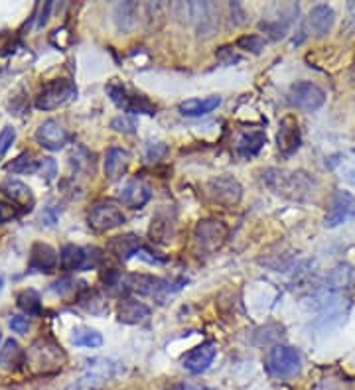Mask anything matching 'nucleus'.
Wrapping results in <instances>:
<instances>
[{
    "label": "nucleus",
    "instance_id": "1",
    "mask_svg": "<svg viewBox=\"0 0 355 390\" xmlns=\"http://www.w3.org/2000/svg\"><path fill=\"white\" fill-rule=\"evenodd\" d=\"M107 93L111 97V101L115 102L117 107H120L122 111L127 113H133V115H156V107L148 101L147 97L142 95H134L129 91V87L122 85L118 79H113L109 85H107Z\"/></svg>",
    "mask_w": 355,
    "mask_h": 390
},
{
    "label": "nucleus",
    "instance_id": "2",
    "mask_svg": "<svg viewBox=\"0 0 355 390\" xmlns=\"http://www.w3.org/2000/svg\"><path fill=\"white\" fill-rule=\"evenodd\" d=\"M300 353L288 345H275L266 353V371L272 376L288 378L300 371Z\"/></svg>",
    "mask_w": 355,
    "mask_h": 390
},
{
    "label": "nucleus",
    "instance_id": "3",
    "mask_svg": "<svg viewBox=\"0 0 355 390\" xmlns=\"http://www.w3.org/2000/svg\"><path fill=\"white\" fill-rule=\"evenodd\" d=\"M229 237V227L219 219H202L193 229V241L206 252L219 250Z\"/></svg>",
    "mask_w": 355,
    "mask_h": 390
},
{
    "label": "nucleus",
    "instance_id": "4",
    "mask_svg": "<svg viewBox=\"0 0 355 390\" xmlns=\"http://www.w3.org/2000/svg\"><path fill=\"white\" fill-rule=\"evenodd\" d=\"M75 95H77V87L72 81L54 79L40 89V93L36 97V107L40 111H54L61 105H65L69 99H74Z\"/></svg>",
    "mask_w": 355,
    "mask_h": 390
},
{
    "label": "nucleus",
    "instance_id": "5",
    "mask_svg": "<svg viewBox=\"0 0 355 390\" xmlns=\"http://www.w3.org/2000/svg\"><path fill=\"white\" fill-rule=\"evenodd\" d=\"M61 268L65 272H81L91 270L101 264V250L99 248H83V246L67 245L63 246L61 254Z\"/></svg>",
    "mask_w": 355,
    "mask_h": 390
},
{
    "label": "nucleus",
    "instance_id": "6",
    "mask_svg": "<svg viewBox=\"0 0 355 390\" xmlns=\"http://www.w3.org/2000/svg\"><path fill=\"white\" fill-rule=\"evenodd\" d=\"M288 101L296 109H300L304 113H312L324 105L325 93L322 87H318L312 81H298L288 91Z\"/></svg>",
    "mask_w": 355,
    "mask_h": 390
},
{
    "label": "nucleus",
    "instance_id": "7",
    "mask_svg": "<svg viewBox=\"0 0 355 390\" xmlns=\"http://www.w3.org/2000/svg\"><path fill=\"white\" fill-rule=\"evenodd\" d=\"M32 367H40V371H56L61 367V362L65 361V355L61 351V347L56 345L54 341L40 339L34 345L30 347V353L26 355Z\"/></svg>",
    "mask_w": 355,
    "mask_h": 390
},
{
    "label": "nucleus",
    "instance_id": "8",
    "mask_svg": "<svg viewBox=\"0 0 355 390\" xmlns=\"http://www.w3.org/2000/svg\"><path fill=\"white\" fill-rule=\"evenodd\" d=\"M355 219V197L349 191H334L327 203L324 225L327 229L340 227L341 223Z\"/></svg>",
    "mask_w": 355,
    "mask_h": 390
},
{
    "label": "nucleus",
    "instance_id": "9",
    "mask_svg": "<svg viewBox=\"0 0 355 390\" xmlns=\"http://www.w3.org/2000/svg\"><path fill=\"white\" fill-rule=\"evenodd\" d=\"M87 223L95 231L105 232L120 227L125 223V215H122L120 207L113 202H99L89 209Z\"/></svg>",
    "mask_w": 355,
    "mask_h": 390
},
{
    "label": "nucleus",
    "instance_id": "10",
    "mask_svg": "<svg viewBox=\"0 0 355 390\" xmlns=\"http://www.w3.org/2000/svg\"><path fill=\"white\" fill-rule=\"evenodd\" d=\"M207 195L219 205L233 207L243 197V188L233 175H217L207 182Z\"/></svg>",
    "mask_w": 355,
    "mask_h": 390
},
{
    "label": "nucleus",
    "instance_id": "11",
    "mask_svg": "<svg viewBox=\"0 0 355 390\" xmlns=\"http://www.w3.org/2000/svg\"><path fill=\"white\" fill-rule=\"evenodd\" d=\"M215 355H217L215 343L206 341V343H202V345L193 347L192 351H188V353L182 357V367H184L186 371H190L192 375H202V373H206L207 369L211 367Z\"/></svg>",
    "mask_w": 355,
    "mask_h": 390
},
{
    "label": "nucleus",
    "instance_id": "12",
    "mask_svg": "<svg viewBox=\"0 0 355 390\" xmlns=\"http://www.w3.org/2000/svg\"><path fill=\"white\" fill-rule=\"evenodd\" d=\"M277 144H279V152L282 156H292L296 150L302 144V134H300V127L296 116L286 115L279 124V132H277Z\"/></svg>",
    "mask_w": 355,
    "mask_h": 390
},
{
    "label": "nucleus",
    "instance_id": "13",
    "mask_svg": "<svg viewBox=\"0 0 355 390\" xmlns=\"http://www.w3.org/2000/svg\"><path fill=\"white\" fill-rule=\"evenodd\" d=\"M36 140L38 144L45 148V150H61L63 146L67 144L69 140V134L67 130L63 129V124L56 120V118H50L40 124V129L36 130Z\"/></svg>",
    "mask_w": 355,
    "mask_h": 390
},
{
    "label": "nucleus",
    "instance_id": "14",
    "mask_svg": "<svg viewBox=\"0 0 355 390\" xmlns=\"http://www.w3.org/2000/svg\"><path fill=\"white\" fill-rule=\"evenodd\" d=\"M0 191H2V195H4L8 202L14 203L16 207H22V211H30V209L34 207L32 189H30L26 184H22L20 180H12V177L4 180V182L0 184Z\"/></svg>",
    "mask_w": 355,
    "mask_h": 390
},
{
    "label": "nucleus",
    "instance_id": "15",
    "mask_svg": "<svg viewBox=\"0 0 355 390\" xmlns=\"http://www.w3.org/2000/svg\"><path fill=\"white\" fill-rule=\"evenodd\" d=\"M334 20H336V14H334L332 6H327V4H318V6H314L310 10L308 20H306V26L310 30L312 36L324 38L325 34H330V30L334 26Z\"/></svg>",
    "mask_w": 355,
    "mask_h": 390
},
{
    "label": "nucleus",
    "instance_id": "16",
    "mask_svg": "<svg viewBox=\"0 0 355 390\" xmlns=\"http://www.w3.org/2000/svg\"><path fill=\"white\" fill-rule=\"evenodd\" d=\"M150 188L140 180H131L120 189V202L131 209H140L150 202Z\"/></svg>",
    "mask_w": 355,
    "mask_h": 390
},
{
    "label": "nucleus",
    "instance_id": "17",
    "mask_svg": "<svg viewBox=\"0 0 355 390\" xmlns=\"http://www.w3.org/2000/svg\"><path fill=\"white\" fill-rule=\"evenodd\" d=\"M58 266V254L50 245L36 243L30 252V268L36 272H54Z\"/></svg>",
    "mask_w": 355,
    "mask_h": 390
},
{
    "label": "nucleus",
    "instance_id": "18",
    "mask_svg": "<svg viewBox=\"0 0 355 390\" xmlns=\"http://www.w3.org/2000/svg\"><path fill=\"white\" fill-rule=\"evenodd\" d=\"M131 164V154L122 148H109L105 154V175L107 180L115 182L127 173V168Z\"/></svg>",
    "mask_w": 355,
    "mask_h": 390
},
{
    "label": "nucleus",
    "instance_id": "19",
    "mask_svg": "<svg viewBox=\"0 0 355 390\" xmlns=\"http://www.w3.org/2000/svg\"><path fill=\"white\" fill-rule=\"evenodd\" d=\"M117 318L120 323L136 325L150 318V307L136 300H120L117 305Z\"/></svg>",
    "mask_w": 355,
    "mask_h": 390
},
{
    "label": "nucleus",
    "instance_id": "20",
    "mask_svg": "<svg viewBox=\"0 0 355 390\" xmlns=\"http://www.w3.org/2000/svg\"><path fill=\"white\" fill-rule=\"evenodd\" d=\"M107 248H109V252L113 257L127 262L129 259H133V257L138 254V250L142 248V245H140V239L136 235H120V237L111 239Z\"/></svg>",
    "mask_w": 355,
    "mask_h": 390
},
{
    "label": "nucleus",
    "instance_id": "21",
    "mask_svg": "<svg viewBox=\"0 0 355 390\" xmlns=\"http://www.w3.org/2000/svg\"><path fill=\"white\" fill-rule=\"evenodd\" d=\"M222 105V97H202V99H188V101L180 102L178 111L184 116H204L211 111H215Z\"/></svg>",
    "mask_w": 355,
    "mask_h": 390
},
{
    "label": "nucleus",
    "instance_id": "22",
    "mask_svg": "<svg viewBox=\"0 0 355 390\" xmlns=\"http://www.w3.org/2000/svg\"><path fill=\"white\" fill-rule=\"evenodd\" d=\"M174 235V215L170 211H158L150 225V239L156 243H166Z\"/></svg>",
    "mask_w": 355,
    "mask_h": 390
},
{
    "label": "nucleus",
    "instance_id": "23",
    "mask_svg": "<svg viewBox=\"0 0 355 390\" xmlns=\"http://www.w3.org/2000/svg\"><path fill=\"white\" fill-rule=\"evenodd\" d=\"M266 144V134L261 130H252L245 132L239 140H237V152L243 158H252L261 152V148Z\"/></svg>",
    "mask_w": 355,
    "mask_h": 390
},
{
    "label": "nucleus",
    "instance_id": "24",
    "mask_svg": "<svg viewBox=\"0 0 355 390\" xmlns=\"http://www.w3.org/2000/svg\"><path fill=\"white\" fill-rule=\"evenodd\" d=\"M22 362H24L22 349H20V345L16 343L14 339H8L0 349V367L8 369V371H16Z\"/></svg>",
    "mask_w": 355,
    "mask_h": 390
},
{
    "label": "nucleus",
    "instance_id": "25",
    "mask_svg": "<svg viewBox=\"0 0 355 390\" xmlns=\"http://www.w3.org/2000/svg\"><path fill=\"white\" fill-rule=\"evenodd\" d=\"M72 343L75 347H89V349H97L103 345V335L91 327H77L72 335Z\"/></svg>",
    "mask_w": 355,
    "mask_h": 390
},
{
    "label": "nucleus",
    "instance_id": "26",
    "mask_svg": "<svg viewBox=\"0 0 355 390\" xmlns=\"http://www.w3.org/2000/svg\"><path fill=\"white\" fill-rule=\"evenodd\" d=\"M40 162L42 160L34 158L32 152H22L18 158L6 164V170L12 173H36L40 172Z\"/></svg>",
    "mask_w": 355,
    "mask_h": 390
},
{
    "label": "nucleus",
    "instance_id": "27",
    "mask_svg": "<svg viewBox=\"0 0 355 390\" xmlns=\"http://www.w3.org/2000/svg\"><path fill=\"white\" fill-rule=\"evenodd\" d=\"M18 307L28 316H38L42 312V300L36 290H24L18 296Z\"/></svg>",
    "mask_w": 355,
    "mask_h": 390
},
{
    "label": "nucleus",
    "instance_id": "28",
    "mask_svg": "<svg viewBox=\"0 0 355 390\" xmlns=\"http://www.w3.org/2000/svg\"><path fill=\"white\" fill-rule=\"evenodd\" d=\"M237 47L239 50H245V52H251L255 56H259L263 50H265V40L257 34H247V36H241L237 40Z\"/></svg>",
    "mask_w": 355,
    "mask_h": 390
},
{
    "label": "nucleus",
    "instance_id": "29",
    "mask_svg": "<svg viewBox=\"0 0 355 390\" xmlns=\"http://www.w3.org/2000/svg\"><path fill=\"white\" fill-rule=\"evenodd\" d=\"M16 140V129L14 127H4L2 132H0V158L10 150V146L14 144Z\"/></svg>",
    "mask_w": 355,
    "mask_h": 390
},
{
    "label": "nucleus",
    "instance_id": "30",
    "mask_svg": "<svg viewBox=\"0 0 355 390\" xmlns=\"http://www.w3.org/2000/svg\"><path fill=\"white\" fill-rule=\"evenodd\" d=\"M18 215H20V209L16 207L14 203L0 199V225L12 221V219H16Z\"/></svg>",
    "mask_w": 355,
    "mask_h": 390
},
{
    "label": "nucleus",
    "instance_id": "31",
    "mask_svg": "<svg viewBox=\"0 0 355 390\" xmlns=\"http://www.w3.org/2000/svg\"><path fill=\"white\" fill-rule=\"evenodd\" d=\"M215 58H217V61H222L223 65H233V63H237L241 59L235 54L233 45H223V47H219L215 52Z\"/></svg>",
    "mask_w": 355,
    "mask_h": 390
},
{
    "label": "nucleus",
    "instance_id": "32",
    "mask_svg": "<svg viewBox=\"0 0 355 390\" xmlns=\"http://www.w3.org/2000/svg\"><path fill=\"white\" fill-rule=\"evenodd\" d=\"M111 127L117 130V132H125V134H133L134 129H136L133 120L127 118V116H117V118H113Z\"/></svg>",
    "mask_w": 355,
    "mask_h": 390
},
{
    "label": "nucleus",
    "instance_id": "33",
    "mask_svg": "<svg viewBox=\"0 0 355 390\" xmlns=\"http://www.w3.org/2000/svg\"><path fill=\"white\" fill-rule=\"evenodd\" d=\"M8 325L14 333H26L30 327L28 318H22V316H12L10 321H8Z\"/></svg>",
    "mask_w": 355,
    "mask_h": 390
},
{
    "label": "nucleus",
    "instance_id": "34",
    "mask_svg": "<svg viewBox=\"0 0 355 390\" xmlns=\"http://www.w3.org/2000/svg\"><path fill=\"white\" fill-rule=\"evenodd\" d=\"M40 172L44 173L47 180H52L56 175V162L52 158H44L40 162Z\"/></svg>",
    "mask_w": 355,
    "mask_h": 390
},
{
    "label": "nucleus",
    "instance_id": "35",
    "mask_svg": "<svg viewBox=\"0 0 355 390\" xmlns=\"http://www.w3.org/2000/svg\"><path fill=\"white\" fill-rule=\"evenodd\" d=\"M343 30L349 32V36H352V32L355 30V2H349V4H347V20H345Z\"/></svg>",
    "mask_w": 355,
    "mask_h": 390
},
{
    "label": "nucleus",
    "instance_id": "36",
    "mask_svg": "<svg viewBox=\"0 0 355 390\" xmlns=\"http://www.w3.org/2000/svg\"><path fill=\"white\" fill-rule=\"evenodd\" d=\"M75 286V282H72V280H67V278H63V280H59V282H56L54 284V290L58 292V294H65V292H72V290H75L74 288Z\"/></svg>",
    "mask_w": 355,
    "mask_h": 390
},
{
    "label": "nucleus",
    "instance_id": "37",
    "mask_svg": "<svg viewBox=\"0 0 355 390\" xmlns=\"http://www.w3.org/2000/svg\"><path fill=\"white\" fill-rule=\"evenodd\" d=\"M174 390H213V389H206V387H195V384H178Z\"/></svg>",
    "mask_w": 355,
    "mask_h": 390
},
{
    "label": "nucleus",
    "instance_id": "38",
    "mask_svg": "<svg viewBox=\"0 0 355 390\" xmlns=\"http://www.w3.org/2000/svg\"><path fill=\"white\" fill-rule=\"evenodd\" d=\"M0 290H2V280H0Z\"/></svg>",
    "mask_w": 355,
    "mask_h": 390
},
{
    "label": "nucleus",
    "instance_id": "39",
    "mask_svg": "<svg viewBox=\"0 0 355 390\" xmlns=\"http://www.w3.org/2000/svg\"><path fill=\"white\" fill-rule=\"evenodd\" d=\"M0 339H2V333H0Z\"/></svg>",
    "mask_w": 355,
    "mask_h": 390
}]
</instances>
